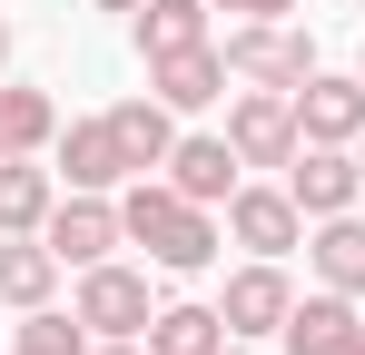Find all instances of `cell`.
I'll return each instance as SVG.
<instances>
[{
	"instance_id": "obj_1",
	"label": "cell",
	"mask_w": 365,
	"mask_h": 355,
	"mask_svg": "<svg viewBox=\"0 0 365 355\" xmlns=\"http://www.w3.org/2000/svg\"><path fill=\"white\" fill-rule=\"evenodd\" d=\"M119 227H128V247H138L158 277H197V267H217V247H227V217L197 207V197H178L168 178H128L119 187Z\"/></svg>"
},
{
	"instance_id": "obj_2",
	"label": "cell",
	"mask_w": 365,
	"mask_h": 355,
	"mask_svg": "<svg viewBox=\"0 0 365 355\" xmlns=\"http://www.w3.org/2000/svg\"><path fill=\"white\" fill-rule=\"evenodd\" d=\"M217 50H227V69H237L247 89H306L316 79V40H306L297 20H237Z\"/></svg>"
},
{
	"instance_id": "obj_3",
	"label": "cell",
	"mask_w": 365,
	"mask_h": 355,
	"mask_svg": "<svg viewBox=\"0 0 365 355\" xmlns=\"http://www.w3.org/2000/svg\"><path fill=\"white\" fill-rule=\"evenodd\" d=\"M69 316H79L89 336H148V316H158V296H148V267H119V257L79 267V296H69Z\"/></svg>"
},
{
	"instance_id": "obj_4",
	"label": "cell",
	"mask_w": 365,
	"mask_h": 355,
	"mask_svg": "<svg viewBox=\"0 0 365 355\" xmlns=\"http://www.w3.org/2000/svg\"><path fill=\"white\" fill-rule=\"evenodd\" d=\"M227 148H237L247 168H277V178H287V158L306 148L297 99H287V89H237V99H227Z\"/></svg>"
},
{
	"instance_id": "obj_5",
	"label": "cell",
	"mask_w": 365,
	"mask_h": 355,
	"mask_svg": "<svg viewBox=\"0 0 365 355\" xmlns=\"http://www.w3.org/2000/svg\"><path fill=\"white\" fill-rule=\"evenodd\" d=\"M217 217H227V237H237L247 257H297L306 247V207L287 197V178H247Z\"/></svg>"
},
{
	"instance_id": "obj_6",
	"label": "cell",
	"mask_w": 365,
	"mask_h": 355,
	"mask_svg": "<svg viewBox=\"0 0 365 355\" xmlns=\"http://www.w3.org/2000/svg\"><path fill=\"white\" fill-rule=\"evenodd\" d=\"M50 257L60 267H99V257H119L128 227H119V197H99V187H60V207H50Z\"/></svg>"
},
{
	"instance_id": "obj_7",
	"label": "cell",
	"mask_w": 365,
	"mask_h": 355,
	"mask_svg": "<svg viewBox=\"0 0 365 355\" xmlns=\"http://www.w3.org/2000/svg\"><path fill=\"white\" fill-rule=\"evenodd\" d=\"M287 306H297V287H287V257H247L237 277H227V296H217L227 336H247V346L287 336Z\"/></svg>"
},
{
	"instance_id": "obj_8",
	"label": "cell",
	"mask_w": 365,
	"mask_h": 355,
	"mask_svg": "<svg viewBox=\"0 0 365 355\" xmlns=\"http://www.w3.org/2000/svg\"><path fill=\"white\" fill-rule=\"evenodd\" d=\"M158 178H168L178 197H197V207H227V197L247 187V158L227 148V128H178V148H168Z\"/></svg>"
},
{
	"instance_id": "obj_9",
	"label": "cell",
	"mask_w": 365,
	"mask_h": 355,
	"mask_svg": "<svg viewBox=\"0 0 365 355\" xmlns=\"http://www.w3.org/2000/svg\"><path fill=\"white\" fill-rule=\"evenodd\" d=\"M287 197H297L306 217H346L365 197V158L356 148H326V138H306L297 158H287Z\"/></svg>"
},
{
	"instance_id": "obj_10",
	"label": "cell",
	"mask_w": 365,
	"mask_h": 355,
	"mask_svg": "<svg viewBox=\"0 0 365 355\" xmlns=\"http://www.w3.org/2000/svg\"><path fill=\"white\" fill-rule=\"evenodd\" d=\"M128 178H138V168H128L109 109H89V118H69V128H60V187H99V197H119Z\"/></svg>"
},
{
	"instance_id": "obj_11",
	"label": "cell",
	"mask_w": 365,
	"mask_h": 355,
	"mask_svg": "<svg viewBox=\"0 0 365 355\" xmlns=\"http://www.w3.org/2000/svg\"><path fill=\"white\" fill-rule=\"evenodd\" d=\"M287 99H297L306 138H326V148H356V138H365V79H356V69H316V79L287 89Z\"/></svg>"
},
{
	"instance_id": "obj_12",
	"label": "cell",
	"mask_w": 365,
	"mask_h": 355,
	"mask_svg": "<svg viewBox=\"0 0 365 355\" xmlns=\"http://www.w3.org/2000/svg\"><path fill=\"white\" fill-rule=\"evenodd\" d=\"M287 355H365V306L336 287H316L287 306Z\"/></svg>"
},
{
	"instance_id": "obj_13",
	"label": "cell",
	"mask_w": 365,
	"mask_h": 355,
	"mask_svg": "<svg viewBox=\"0 0 365 355\" xmlns=\"http://www.w3.org/2000/svg\"><path fill=\"white\" fill-rule=\"evenodd\" d=\"M227 79H237V69H227V50H217V40H197V50H168V59H148V89H158V99H168L178 118L217 109V99H227Z\"/></svg>"
},
{
	"instance_id": "obj_14",
	"label": "cell",
	"mask_w": 365,
	"mask_h": 355,
	"mask_svg": "<svg viewBox=\"0 0 365 355\" xmlns=\"http://www.w3.org/2000/svg\"><path fill=\"white\" fill-rule=\"evenodd\" d=\"M306 267H316V287L336 296H365V217H306Z\"/></svg>"
},
{
	"instance_id": "obj_15",
	"label": "cell",
	"mask_w": 365,
	"mask_h": 355,
	"mask_svg": "<svg viewBox=\"0 0 365 355\" xmlns=\"http://www.w3.org/2000/svg\"><path fill=\"white\" fill-rule=\"evenodd\" d=\"M109 128H119V148H128V168H138V178H158V168H168V148H178V109H168L158 89L119 99V109H109Z\"/></svg>"
},
{
	"instance_id": "obj_16",
	"label": "cell",
	"mask_w": 365,
	"mask_h": 355,
	"mask_svg": "<svg viewBox=\"0 0 365 355\" xmlns=\"http://www.w3.org/2000/svg\"><path fill=\"white\" fill-rule=\"evenodd\" d=\"M60 148V99L30 79H0V158H40Z\"/></svg>"
},
{
	"instance_id": "obj_17",
	"label": "cell",
	"mask_w": 365,
	"mask_h": 355,
	"mask_svg": "<svg viewBox=\"0 0 365 355\" xmlns=\"http://www.w3.org/2000/svg\"><path fill=\"white\" fill-rule=\"evenodd\" d=\"M197 40H217V30H207V0H138V10H128V50L138 59L197 50Z\"/></svg>"
},
{
	"instance_id": "obj_18",
	"label": "cell",
	"mask_w": 365,
	"mask_h": 355,
	"mask_svg": "<svg viewBox=\"0 0 365 355\" xmlns=\"http://www.w3.org/2000/svg\"><path fill=\"white\" fill-rule=\"evenodd\" d=\"M60 207V168L40 158H0V237H40Z\"/></svg>"
},
{
	"instance_id": "obj_19",
	"label": "cell",
	"mask_w": 365,
	"mask_h": 355,
	"mask_svg": "<svg viewBox=\"0 0 365 355\" xmlns=\"http://www.w3.org/2000/svg\"><path fill=\"white\" fill-rule=\"evenodd\" d=\"M60 257H50V237H0V306H20V316H30V306H50V296H60Z\"/></svg>"
},
{
	"instance_id": "obj_20",
	"label": "cell",
	"mask_w": 365,
	"mask_h": 355,
	"mask_svg": "<svg viewBox=\"0 0 365 355\" xmlns=\"http://www.w3.org/2000/svg\"><path fill=\"white\" fill-rule=\"evenodd\" d=\"M148 355H227V316L197 306V296H168L148 316Z\"/></svg>"
},
{
	"instance_id": "obj_21",
	"label": "cell",
	"mask_w": 365,
	"mask_h": 355,
	"mask_svg": "<svg viewBox=\"0 0 365 355\" xmlns=\"http://www.w3.org/2000/svg\"><path fill=\"white\" fill-rule=\"evenodd\" d=\"M99 336L79 326V316H60V306H30L20 316V336H10V355H89Z\"/></svg>"
},
{
	"instance_id": "obj_22",
	"label": "cell",
	"mask_w": 365,
	"mask_h": 355,
	"mask_svg": "<svg viewBox=\"0 0 365 355\" xmlns=\"http://www.w3.org/2000/svg\"><path fill=\"white\" fill-rule=\"evenodd\" d=\"M207 10H237V20H297V0H207Z\"/></svg>"
},
{
	"instance_id": "obj_23",
	"label": "cell",
	"mask_w": 365,
	"mask_h": 355,
	"mask_svg": "<svg viewBox=\"0 0 365 355\" xmlns=\"http://www.w3.org/2000/svg\"><path fill=\"white\" fill-rule=\"evenodd\" d=\"M89 355H148V336H99Z\"/></svg>"
},
{
	"instance_id": "obj_24",
	"label": "cell",
	"mask_w": 365,
	"mask_h": 355,
	"mask_svg": "<svg viewBox=\"0 0 365 355\" xmlns=\"http://www.w3.org/2000/svg\"><path fill=\"white\" fill-rule=\"evenodd\" d=\"M89 10H138V0H89Z\"/></svg>"
},
{
	"instance_id": "obj_25",
	"label": "cell",
	"mask_w": 365,
	"mask_h": 355,
	"mask_svg": "<svg viewBox=\"0 0 365 355\" xmlns=\"http://www.w3.org/2000/svg\"><path fill=\"white\" fill-rule=\"evenodd\" d=\"M227 355H257V346H247V336H227Z\"/></svg>"
},
{
	"instance_id": "obj_26",
	"label": "cell",
	"mask_w": 365,
	"mask_h": 355,
	"mask_svg": "<svg viewBox=\"0 0 365 355\" xmlns=\"http://www.w3.org/2000/svg\"><path fill=\"white\" fill-rule=\"evenodd\" d=\"M0 59H10V20H0Z\"/></svg>"
},
{
	"instance_id": "obj_27",
	"label": "cell",
	"mask_w": 365,
	"mask_h": 355,
	"mask_svg": "<svg viewBox=\"0 0 365 355\" xmlns=\"http://www.w3.org/2000/svg\"><path fill=\"white\" fill-rule=\"evenodd\" d=\"M356 79H365V50H356Z\"/></svg>"
},
{
	"instance_id": "obj_28",
	"label": "cell",
	"mask_w": 365,
	"mask_h": 355,
	"mask_svg": "<svg viewBox=\"0 0 365 355\" xmlns=\"http://www.w3.org/2000/svg\"><path fill=\"white\" fill-rule=\"evenodd\" d=\"M356 158H365V138H356Z\"/></svg>"
},
{
	"instance_id": "obj_29",
	"label": "cell",
	"mask_w": 365,
	"mask_h": 355,
	"mask_svg": "<svg viewBox=\"0 0 365 355\" xmlns=\"http://www.w3.org/2000/svg\"><path fill=\"white\" fill-rule=\"evenodd\" d=\"M356 10H365V0H356Z\"/></svg>"
},
{
	"instance_id": "obj_30",
	"label": "cell",
	"mask_w": 365,
	"mask_h": 355,
	"mask_svg": "<svg viewBox=\"0 0 365 355\" xmlns=\"http://www.w3.org/2000/svg\"><path fill=\"white\" fill-rule=\"evenodd\" d=\"M0 355H10V346H0Z\"/></svg>"
}]
</instances>
